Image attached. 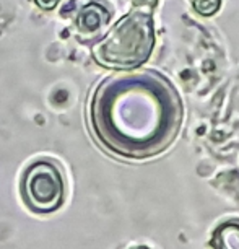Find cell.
<instances>
[{
    "instance_id": "obj_1",
    "label": "cell",
    "mask_w": 239,
    "mask_h": 249,
    "mask_svg": "<svg viewBox=\"0 0 239 249\" xmlns=\"http://www.w3.org/2000/svg\"><path fill=\"white\" fill-rule=\"evenodd\" d=\"M90 124L102 147L122 158H148L172 142L179 103L166 82L152 73L104 80L90 103Z\"/></svg>"
},
{
    "instance_id": "obj_2",
    "label": "cell",
    "mask_w": 239,
    "mask_h": 249,
    "mask_svg": "<svg viewBox=\"0 0 239 249\" xmlns=\"http://www.w3.org/2000/svg\"><path fill=\"white\" fill-rule=\"evenodd\" d=\"M153 48V25L148 15L134 12L124 17L93 48V57L107 69L129 70L142 65Z\"/></svg>"
},
{
    "instance_id": "obj_3",
    "label": "cell",
    "mask_w": 239,
    "mask_h": 249,
    "mask_svg": "<svg viewBox=\"0 0 239 249\" xmlns=\"http://www.w3.org/2000/svg\"><path fill=\"white\" fill-rule=\"evenodd\" d=\"M20 191L23 202L33 212H55L65 202L64 173L52 160H36L23 173Z\"/></svg>"
},
{
    "instance_id": "obj_4",
    "label": "cell",
    "mask_w": 239,
    "mask_h": 249,
    "mask_svg": "<svg viewBox=\"0 0 239 249\" xmlns=\"http://www.w3.org/2000/svg\"><path fill=\"white\" fill-rule=\"evenodd\" d=\"M107 18H109V15H107V12L104 8L96 5V3H91V5L83 8L82 13L78 15L77 26L80 31L90 33V31L98 30L102 23H106Z\"/></svg>"
},
{
    "instance_id": "obj_5",
    "label": "cell",
    "mask_w": 239,
    "mask_h": 249,
    "mask_svg": "<svg viewBox=\"0 0 239 249\" xmlns=\"http://www.w3.org/2000/svg\"><path fill=\"white\" fill-rule=\"evenodd\" d=\"M215 249H239V222H226L220 225L213 234Z\"/></svg>"
},
{
    "instance_id": "obj_6",
    "label": "cell",
    "mask_w": 239,
    "mask_h": 249,
    "mask_svg": "<svg viewBox=\"0 0 239 249\" xmlns=\"http://www.w3.org/2000/svg\"><path fill=\"white\" fill-rule=\"evenodd\" d=\"M194 7L202 15H212L218 10L220 0H194Z\"/></svg>"
},
{
    "instance_id": "obj_7",
    "label": "cell",
    "mask_w": 239,
    "mask_h": 249,
    "mask_svg": "<svg viewBox=\"0 0 239 249\" xmlns=\"http://www.w3.org/2000/svg\"><path fill=\"white\" fill-rule=\"evenodd\" d=\"M34 2H36V5L39 8H43V10H54L60 0H34Z\"/></svg>"
},
{
    "instance_id": "obj_8",
    "label": "cell",
    "mask_w": 239,
    "mask_h": 249,
    "mask_svg": "<svg viewBox=\"0 0 239 249\" xmlns=\"http://www.w3.org/2000/svg\"><path fill=\"white\" fill-rule=\"evenodd\" d=\"M137 2H148V0H137Z\"/></svg>"
},
{
    "instance_id": "obj_9",
    "label": "cell",
    "mask_w": 239,
    "mask_h": 249,
    "mask_svg": "<svg viewBox=\"0 0 239 249\" xmlns=\"http://www.w3.org/2000/svg\"><path fill=\"white\" fill-rule=\"evenodd\" d=\"M140 249H143V248H140Z\"/></svg>"
}]
</instances>
